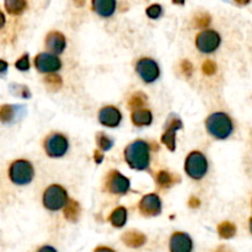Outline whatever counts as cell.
I'll return each mask as SVG.
<instances>
[{"label": "cell", "instance_id": "cell-39", "mask_svg": "<svg viewBox=\"0 0 252 252\" xmlns=\"http://www.w3.org/2000/svg\"><path fill=\"white\" fill-rule=\"evenodd\" d=\"M5 25V16L1 11H0V29Z\"/></svg>", "mask_w": 252, "mask_h": 252}, {"label": "cell", "instance_id": "cell-26", "mask_svg": "<svg viewBox=\"0 0 252 252\" xmlns=\"http://www.w3.org/2000/svg\"><path fill=\"white\" fill-rule=\"evenodd\" d=\"M157 184L159 185L160 187L167 189V187H170L174 184V179H172V176L169 172L165 171V170H161V171H159L157 174Z\"/></svg>", "mask_w": 252, "mask_h": 252}, {"label": "cell", "instance_id": "cell-5", "mask_svg": "<svg viewBox=\"0 0 252 252\" xmlns=\"http://www.w3.org/2000/svg\"><path fill=\"white\" fill-rule=\"evenodd\" d=\"M185 171L191 179L201 180L206 176L208 171V161L207 158L201 152L189 153L185 162Z\"/></svg>", "mask_w": 252, "mask_h": 252}, {"label": "cell", "instance_id": "cell-1", "mask_svg": "<svg viewBox=\"0 0 252 252\" xmlns=\"http://www.w3.org/2000/svg\"><path fill=\"white\" fill-rule=\"evenodd\" d=\"M125 160L130 169L147 170L150 165V145L145 140H134L125 150Z\"/></svg>", "mask_w": 252, "mask_h": 252}, {"label": "cell", "instance_id": "cell-40", "mask_svg": "<svg viewBox=\"0 0 252 252\" xmlns=\"http://www.w3.org/2000/svg\"><path fill=\"white\" fill-rule=\"evenodd\" d=\"M216 252H231V251L228 250V249H226V248H224V246H221V248H219Z\"/></svg>", "mask_w": 252, "mask_h": 252}, {"label": "cell", "instance_id": "cell-41", "mask_svg": "<svg viewBox=\"0 0 252 252\" xmlns=\"http://www.w3.org/2000/svg\"><path fill=\"white\" fill-rule=\"evenodd\" d=\"M249 226H250V231H251V234H252V218L250 219V221H249Z\"/></svg>", "mask_w": 252, "mask_h": 252}, {"label": "cell", "instance_id": "cell-18", "mask_svg": "<svg viewBox=\"0 0 252 252\" xmlns=\"http://www.w3.org/2000/svg\"><path fill=\"white\" fill-rule=\"evenodd\" d=\"M130 118H132V122L134 126H137V127H145V126L152 125L153 113L149 110L142 108V110L133 111Z\"/></svg>", "mask_w": 252, "mask_h": 252}, {"label": "cell", "instance_id": "cell-20", "mask_svg": "<svg viewBox=\"0 0 252 252\" xmlns=\"http://www.w3.org/2000/svg\"><path fill=\"white\" fill-rule=\"evenodd\" d=\"M79 216H80V204L74 201V199H69L68 203L64 207V217H65V219L74 223V221L78 220Z\"/></svg>", "mask_w": 252, "mask_h": 252}, {"label": "cell", "instance_id": "cell-6", "mask_svg": "<svg viewBox=\"0 0 252 252\" xmlns=\"http://www.w3.org/2000/svg\"><path fill=\"white\" fill-rule=\"evenodd\" d=\"M69 149V142L65 135L61 133H53L44 140V152L49 158H62Z\"/></svg>", "mask_w": 252, "mask_h": 252}, {"label": "cell", "instance_id": "cell-15", "mask_svg": "<svg viewBox=\"0 0 252 252\" xmlns=\"http://www.w3.org/2000/svg\"><path fill=\"white\" fill-rule=\"evenodd\" d=\"M46 47L52 54L58 56L64 52L66 47V39L63 33L58 31H52L46 37Z\"/></svg>", "mask_w": 252, "mask_h": 252}, {"label": "cell", "instance_id": "cell-33", "mask_svg": "<svg viewBox=\"0 0 252 252\" xmlns=\"http://www.w3.org/2000/svg\"><path fill=\"white\" fill-rule=\"evenodd\" d=\"M181 69H182V71H184V74L187 76V78H191L192 71H193V65L191 64V62L186 61V59H185V61H182Z\"/></svg>", "mask_w": 252, "mask_h": 252}, {"label": "cell", "instance_id": "cell-25", "mask_svg": "<svg viewBox=\"0 0 252 252\" xmlns=\"http://www.w3.org/2000/svg\"><path fill=\"white\" fill-rule=\"evenodd\" d=\"M96 143H97V147L100 148V152H107L113 147V140L102 132L96 134Z\"/></svg>", "mask_w": 252, "mask_h": 252}, {"label": "cell", "instance_id": "cell-11", "mask_svg": "<svg viewBox=\"0 0 252 252\" xmlns=\"http://www.w3.org/2000/svg\"><path fill=\"white\" fill-rule=\"evenodd\" d=\"M34 66L39 73L53 74L62 68V61L58 58V56L42 52L37 54L34 58Z\"/></svg>", "mask_w": 252, "mask_h": 252}, {"label": "cell", "instance_id": "cell-4", "mask_svg": "<svg viewBox=\"0 0 252 252\" xmlns=\"http://www.w3.org/2000/svg\"><path fill=\"white\" fill-rule=\"evenodd\" d=\"M68 201V192L61 185H51L43 193V204L48 211H59L65 207Z\"/></svg>", "mask_w": 252, "mask_h": 252}, {"label": "cell", "instance_id": "cell-21", "mask_svg": "<svg viewBox=\"0 0 252 252\" xmlns=\"http://www.w3.org/2000/svg\"><path fill=\"white\" fill-rule=\"evenodd\" d=\"M4 5L10 15H21L27 7V2L24 0H6Z\"/></svg>", "mask_w": 252, "mask_h": 252}, {"label": "cell", "instance_id": "cell-27", "mask_svg": "<svg viewBox=\"0 0 252 252\" xmlns=\"http://www.w3.org/2000/svg\"><path fill=\"white\" fill-rule=\"evenodd\" d=\"M44 83H46V85L48 86L49 89H52V90H59V89L63 86V80H62V78L54 73L48 74V75L46 76V79H44Z\"/></svg>", "mask_w": 252, "mask_h": 252}, {"label": "cell", "instance_id": "cell-30", "mask_svg": "<svg viewBox=\"0 0 252 252\" xmlns=\"http://www.w3.org/2000/svg\"><path fill=\"white\" fill-rule=\"evenodd\" d=\"M15 66H16L19 70L21 71H26L30 69V56L29 53H25L24 56L20 57L19 59L16 61V63H15Z\"/></svg>", "mask_w": 252, "mask_h": 252}, {"label": "cell", "instance_id": "cell-17", "mask_svg": "<svg viewBox=\"0 0 252 252\" xmlns=\"http://www.w3.org/2000/svg\"><path fill=\"white\" fill-rule=\"evenodd\" d=\"M122 241L132 249L142 248L147 243V236L138 230H129L122 235Z\"/></svg>", "mask_w": 252, "mask_h": 252}, {"label": "cell", "instance_id": "cell-13", "mask_svg": "<svg viewBox=\"0 0 252 252\" xmlns=\"http://www.w3.org/2000/svg\"><path fill=\"white\" fill-rule=\"evenodd\" d=\"M170 252H192L193 241L187 233L176 231L170 238Z\"/></svg>", "mask_w": 252, "mask_h": 252}, {"label": "cell", "instance_id": "cell-32", "mask_svg": "<svg viewBox=\"0 0 252 252\" xmlns=\"http://www.w3.org/2000/svg\"><path fill=\"white\" fill-rule=\"evenodd\" d=\"M202 70H203V73L206 75H213L217 71V64L213 61H206L203 63V65H202Z\"/></svg>", "mask_w": 252, "mask_h": 252}, {"label": "cell", "instance_id": "cell-29", "mask_svg": "<svg viewBox=\"0 0 252 252\" xmlns=\"http://www.w3.org/2000/svg\"><path fill=\"white\" fill-rule=\"evenodd\" d=\"M161 14H162L161 5L153 4V5H150V6H148L147 15H148V17H150V19H153V20L159 19V17L161 16Z\"/></svg>", "mask_w": 252, "mask_h": 252}, {"label": "cell", "instance_id": "cell-3", "mask_svg": "<svg viewBox=\"0 0 252 252\" xmlns=\"http://www.w3.org/2000/svg\"><path fill=\"white\" fill-rule=\"evenodd\" d=\"M9 177L12 184L17 186H25L33 180L34 169L31 162L27 160H15L9 167Z\"/></svg>", "mask_w": 252, "mask_h": 252}, {"label": "cell", "instance_id": "cell-36", "mask_svg": "<svg viewBox=\"0 0 252 252\" xmlns=\"http://www.w3.org/2000/svg\"><path fill=\"white\" fill-rule=\"evenodd\" d=\"M37 252H57V250L53 248V246L44 245V246H42V248H39Z\"/></svg>", "mask_w": 252, "mask_h": 252}, {"label": "cell", "instance_id": "cell-14", "mask_svg": "<svg viewBox=\"0 0 252 252\" xmlns=\"http://www.w3.org/2000/svg\"><path fill=\"white\" fill-rule=\"evenodd\" d=\"M98 121L105 127L116 128L122 121V113L115 106H106L98 112Z\"/></svg>", "mask_w": 252, "mask_h": 252}, {"label": "cell", "instance_id": "cell-34", "mask_svg": "<svg viewBox=\"0 0 252 252\" xmlns=\"http://www.w3.org/2000/svg\"><path fill=\"white\" fill-rule=\"evenodd\" d=\"M189 206L192 207V208H198L201 206V202H199V199L197 197H191L189 201Z\"/></svg>", "mask_w": 252, "mask_h": 252}, {"label": "cell", "instance_id": "cell-7", "mask_svg": "<svg viewBox=\"0 0 252 252\" xmlns=\"http://www.w3.org/2000/svg\"><path fill=\"white\" fill-rule=\"evenodd\" d=\"M221 43V37L214 30H203L196 37V46L202 53H213L219 48Z\"/></svg>", "mask_w": 252, "mask_h": 252}, {"label": "cell", "instance_id": "cell-24", "mask_svg": "<svg viewBox=\"0 0 252 252\" xmlns=\"http://www.w3.org/2000/svg\"><path fill=\"white\" fill-rule=\"evenodd\" d=\"M218 234L223 239H230L236 234V226L231 221H223L218 225Z\"/></svg>", "mask_w": 252, "mask_h": 252}, {"label": "cell", "instance_id": "cell-8", "mask_svg": "<svg viewBox=\"0 0 252 252\" xmlns=\"http://www.w3.org/2000/svg\"><path fill=\"white\" fill-rule=\"evenodd\" d=\"M164 128L165 132L161 135L162 144L166 145L170 152H175V149H176V132L182 128V122L179 116L174 115V113L170 115Z\"/></svg>", "mask_w": 252, "mask_h": 252}, {"label": "cell", "instance_id": "cell-22", "mask_svg": "<svg viewBox=\"0 0 252 252\" xmlns=\"http://www.w3.org/2000/svg\"><path fill=\"white\" fill-rule=\"evenodd\" d=\"M17 106L15 105H1L0 106V121L2 123H10L14 121L16 116Z\"/></svg>", "mask_w": 252, "mask_h": 252}, {"label": "cell", "instance_id": "cell-38", "mask_svg": "<svg viewBox=\"0 0 252 252\" xmlns=\"http://www.w3.org/2000/svg\"><path fill=\"white\" fill-rule=\"evenodd\" d=\"M7 66H9L7 62L0 59V73H5V71L7 70Z\"/></svg>", "mask_w": 252, "mask_h": 252}, {"label": "cell", "instance_id": "cell-31", "mask_svg": "<svg viewBox=\"0 0 252 252\" xmlns=\"http://www.w3.org/2000/svg\"><path fill=\"white\" fill-rule=\"evenodd\" d=\"M194 22H196V26L199 29H206L209 24H211V16L208 14H198L194 17Z\"/></svg>", "mask_w": 252, "mask_h": 252}, {"label": "cell", "instance_id": "cell-37", "mask_svg": "<svg viewBox=\"0 0 252 252\" xmlns=\"http://www.w3.org/2000/svg\"><path fill=\"white\" fill-rule=\"evenodd\" d=\"M94 252H116L113 249L111 248H107V246H98V248L95 249V251Z\"/></svg>", "mask_w": 252, "mask_h": 252}, {"label": "cell", "instance_id": "cell-16", "mask_svg": "<svg viewBox=\"0 0 252 252\" xmlns=\"http://www.w3.org/2000/svg\"><path fill=\"white\" fill-rule=\"evenodd\" d=\"M93 10L102 17H110L115 14L116 4L115 0H94L91 2Z\"/></svg>", "mask_w": 252, "mask_h": 252}, {"label": "cell", "instance_id": "cell-35", "mask_svg": "<svg viewBox=\"0 0 252 252\" xmlns=\"http://www.w3.org/2000/svg\"><path fill=\"white\" fill-rule=\"evenodd\" d=\"M94 160H95L96 164H101L103 160L102 152H100V150H96V152L94 153Z\"/></svg>", "mask_w": 252, "mask_h": 252}, {"label": "cell", "instance_id": "cell-12", "mask_svg": "<svg viewBox=\"0 0 252 252\" xmlns=\"http://www.w3.org/2000/svg\"><path fill=\"white\" fill-rule=\"evenodd\" d=\"M161 199L155 193L145 194L139 202V212L145 217L159 216L161 213Z\"/></svg>", "mask_w": 252, "mask_h": 252}, {"label": "cell", "instance_id": "cell-9", "mask_svg": "<svg viewBox=\"0 0 252 252\" xmlns=\"http://www.w3.org/2000/svg\"><path fill=\"white\" fill-rule=\"evenodd\" d=\"M135 71L144 83H154L160 76V68L157 62L152 58H142L137 62Z\"/></svg>", "mask_w": 252, "mask_h": 252}, {"label": "cell", "instance_id": "cell-28", "mask_svg": "<svg viewBox=\"0 0 252 252\" xmlns=\"http://www.w3.org/2000/svg\"><path fill=\"white\" fill-rule=\"evenodd\" d=\"M10 91H11L15 96H19V97H22V98L31 97V91H30V89L25 85H20V84H11V85H10Z\"/></svg>", "mask_w": 252, "mask_h": 252}, {"label": "cell", "instance_id": "cell-23", "mask_svg": "<svg viewBox=\"0 0 252 252\" xmlns=\"http://www.w3.org/2000/svg\"><path fill=\"white\" fill-rule=\"evenodd\" d=\"M147 95L143 93L133 94L129 97V101H128V107L133 111L142 110L145 103H147Z\"/></svg>", "mask_w": 252, "mask_h": 252}, {"label": "cell", "instance_id": "cell-19", "mask_svg": "<svg viewBox=\"0 0 252 252\" xmlns=\"http://www.w3.org/2000/svg\"><path fill=\"white\" fill-rule=\"evenodd\" d=\"M127 209H126L125 207L121 206L117 207V208L110 214L108 220H110V223L112 224L115 228H123V226L126 225V223H127Z\"/></svg>", "mask_w": 252, "mask_h": 252}, {"label": "cell", "instance_id": "cell-2", "mask_svg": "<svg viewBox=\"0 0 252 252\" xmlns=\"http://www.w3.org/2000/svg\"><path fill=\"white\" fill-rule=\"evenodd\" d=\"M207 130L217 139H226L230 137L234 130V125L231 118L224 112H214L207 118Z\"/></svg>", "mask_w": 252, "mask_h": 252}, {"label": "cell", "instance_id": "cell-10", "mask_svg": "<svg viewBox=\"0 0 252 252\" xmlns=\"http://www.w3.org/2000/svg\"><path fill=\"white\" fill-rule=\"evenodd\" d=\"M106 189L112 194H126L130 189V181L120 171L112 170L106 179Z\"/></svg>", "mask_w": 252, "mask_h": 252}]
</instances>
